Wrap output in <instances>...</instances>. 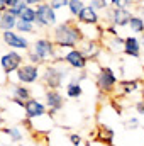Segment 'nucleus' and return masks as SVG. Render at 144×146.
<instances>
[{"mask_svg":"<svg viewBox=\"0 0 144 146\" xmlns=\"http://www.w3.org/2000/svg\"><path fill=\"white\" fill-rule=\"evenodd\" d=\"M114 129L112 127H108V126H100V129H98V136H97V139L100 141V143H104V145H107V146H110V145H114L112 143V139H114Z\"/></svg>","mask_w":144,"mask_h":146,"instance_id":"20","label":"nucleus"},{"mask_svg":"<svg viewBox=\"0 0 144 146\" xmlns=\"http://www.w3.org/2000/svg\"><path fill=\"white\" fill-rule=\"evenodd\" d=\"M27 60L31 61V65H36V66H39V65H44V61L37 56L36 53H32V51H29V53H27Z\"/></svg>","mask_w":144,"mask_h":146,"instance_id":"27","label":"nucleus"},{"mask_svg":"<svg viewBox=\"0 0 144 146\" xmlns=\"http://www.w3.org/2000/svg\"><path fill=\"white\" fill-rule=\"evenodd\" d=\"M2 41H3L9 48H12V51H15V49H24V51H27V49H29V41L24 36H20L17 31L2 33Z\"/></svg>","mask_w":144,"mask_h":146,"instance_id":"9","label":"nucleus"},{"mask_svg":"<svg viewBox=\"0 0 144 146\" xmlns=\"http://www.w3.org/2000/svg\"><path fill=\"white\" fill-rule=\"evenodd\" d=\"M2 124H3V117H2V114H0V127H2Z\"/></svg>","mask_w":144,"mask_h":146,"instance_id":"35","label":"nucleus"},{"mask_svg":"<svg viewBox=\"0 0 144 146\" xmlns=\"http://www.w3.org/2000/svg\"><path fill=\"white\" fill-rule=\"evenodd\" d=\"M10 88H12V100H14L19 107L24 109L26 104L32 99V97H31V95H32L31 90H29L26 85H20V83H15V85H12Z\"/></svg>","mask_w":144,"mask_h":146,"instance_id":"13","label":"nucleus"},{"mask_svg":"<svg viewBox=\"0 0 144 146\" xmlns=\"http://www.w3.org/2000/svg\"><path fill=\"white\" fill-rule=\"evenodd\" d=\"M139 90V80H122L119 82V95H132Z\"/></svg>","mask_w":144,"mask_h":146,"instance_id":"17","label":"nucleus"},{"mask_svg":"<svg viewBox=\"0 0 144 146\" xmlns=\"http://www.w3.org/2000/svg\"><path fill=\"white\" fill-rule=\"evenodd\" d=\"M24 110H26V119H41V117L46 115L48 107H46L44 102H41V100H37V99H31V100L26 104Z\"/></svg>","mask_w":144,"mask_h":146,"instance_id":"12","label":"nucleus"},{"mask_svg":"<svg viewBox=\"0 0 144 146\" xmlns=\"http://www.w3.org/2000/svg\"><path fill=\"white\" fill-rule=\"evenodd\" d=\"M65 76H68V72L54 63V65H48L44 68V73L41 78H42V83L48 87V90H58L63 85Z\"/></svg>","mask_w":144,"mask_h":146,"instance_id":"2","label":"nucleus"},{"mask_svg":"<svg viewBox=\"0 0 144 146\" xmlns=\"http://www.w3.org/2000/svg\"><path fill=\"white\" fill-rule=\"evenodd\" d=\"M141 42H139V37L136 36H129L126 37V42H124V54L131 56V58H139L141 56Z\"/></svg>","mask_w":144,"mask_h":146,"instance_id":"16","label":"nucleus"},{"mask_svg":"<svg viewBox=\"0 0 144 146\" xmlns=\"http://www.w3.org/2000/svg\"><path fill=\"white\" fill-rule=\"evenodd\" d=\"M56 10L49 5V2H41L36 9V26L37 27H51L56 26Z\"/></svg>","mask_w":144,"mask_h":146,"instance_id":"5","label":"nucleus"},{"mask_svg":"<svg viewBox=\"0 0 144 146\" xmlns=\"http://www.w3.org/2000/svg\"><path fill=\"white\" fill-rule=\"evenodd\" d=\"M63 61L73 70H85L88 65V60L83 56L80 49H68L63 56Z\"/></svg>","mask_w":144,"mask_h":146,"instance_id":"10","label":"nucleus"},{"mask_svg":"<svg viewBox=\"0 0 144 146\" xmlns=\"http://www.w3.org/2000/svg\"><path fill=\"white\" fill-rule=\"evenodd\" d=\"M15 31H17L19 34H29V33H34V31H36V24H29V22L19 21Z\"/></svg>","mask_w":144,"mask_h":146,"instance_id":"25","label":"nucleus"},{"mask_svg":"<svg viewBox=\"0 0 144 146\" xmlns=\"http://www.w3.org/2000/svg\"><path fill=\"white\" fill-rule=\"evenodd\" d=\"M110 146H115V145H110Z\"/></svg>","mask_w":144,"mask_h":146,"instance_id":"38","label":"nucleus"},{"mask_svg":"<svg viewBox=\"0 0 144 146\" xmlns=\"http://www.w3.org/2000/svg\"><path fill=\"white\" fill-rule=\"evenodd\" d=\"M108 21L112 22V26L114 27H126V26H129L131 24V21H132V12L129 10V9H126V7H117V9H112V10H108Z\"/></svg>","mask_w":144,"mask_h":146,"instance_id":"8","label":"nucleus"},{"mask_svg":"<svg viewBox=\"0 0 144 146\" xmlns=\"http://www.w3.org/2000/svg\"><path fill=\"white\" fill-rule=\"evenodd\" d=\"M87 146H92V145H87Z\"/></svg>","mask_w":144,"mask_h":146,"instance_id":"39","label":"nucleus"},{"mask_svg":"<svg viewBox=\"0 0 144 146\" xmlns=\"http://www.w3.org/2000/svg\"><path fill=\"white\" fill-rule=\"evenodd\" d=\"M108 3H110V2H107V0H90V5H92L95 10H97V9H104V10H105L108 7Z\"/></svg>","mask_w":144,"mask_h":146,"instance_id":"28","label":"nucleus"},{"mask_svg":"<svg viewBox=\"0 0 144 146\" xmlns=\"http://www.w3.org/2000/svg\"><path fill=\"white\" fill-rule=\"evenodd\" d=\"M2 110H3V109H2V106H0V114H2Z\"/></svg>","mask_w":144,"mask_h":146,"instance_id":"37","label":"nucleus"},{"mask_svg":"<svg viewBox=\"0 0 144 146\" xmlns=\"http://www.w3.org/2000/svg\"><path fill=\"white\" fill-rule=\"evenodd\" d=\"M129 27L132 29V33L134 34H143L144 33V19L143 17H132V21H131V24H129Z\"/></svg>","mask_w":144,"mask_h":146,"instance_id":"24","label":"nucleus"},{"mask_svg":"<svg viewBox=\"0 0 144 146\" xmlns=\"http://www.w3.org/2000/svg\"><path fill=\"white\" fill-rule=\"evenodd\" d=\"M17 22H19V19L14 17L9 10H5L3 15H2V21H0V29H2L3 33H7V31H15Z\"/></svg>","mask_w":144,"mask_h":146,"instance_id":"18","label":"nucleus"},{"mask_svg":"<svg viewBox=\"0 0 144 146\" xmlns=\"http://www.w3.org/2000/svg\"><path fill=\"white\" fill-rule=\"evenodd\" d=\"M85 2H81V0H70V3H68V10H70V14H71L73 17H78L80 15V12L85 9Z\"/></svg>","mask_w":144,"mask_h":146,"instance_id":"23","label":"nucleus"},{"mask_svg":"<svg viewBox=\"0 0 144 146\" xmlns=\"http://www.w3.org/2000/svg\"><path fill=\"white\" fill-rule=\"evenodd\" d=\"M3 131V134H7L9 138H10V141H14V143H19V141H22V138H24V134H22V131L17 127V126H10V127H3L2 129Z\"/></svg>","mask_w":144,"mask_h":146,"instance_id":"21","label":"nucleus"},{"mask_svg":"<svg viewBox=\"0 0 144 146\" xmlns=\"http://www.w3.org/2000/svg\"><path fill=\"white\" fill-rule=\"evenodd\" d=\"M15 76H17V82L20 83V85H31V83H36L37 80L42 76V73L39 72V66L36 65H31V63H24L17 73H15Z\"/></svg>","mask_w":144,"mask_h":146,"instance_id":"6","label":"nucleus"},{"mask_svg":"<svg viewBox=\"0 0 144 146\" xmlns=\"http://www.w3.org/2000/svg\"><path fill=\"white\" fill-rule=\"evenodd\" d=\"M141 94H143V100H144V87L141 88Z\"/></svg>","mask_w":144,"mask_h":146,"instance_id":"36","label":"nucleus"},{"mask_svg":"<svg viewBox=\"0 0 144 146\" xmlns=\"http://www.w3.org/2000/svg\"><path fill=\"white\" fill-rule=\"evenodd\" d=\"M68 3H70V0H51V2H49V5H51L54 10L63 9V7H68Z\"/></svg>","mask_w":144,"mask_h":146,"instance_id":"29","label":"nucleus"},{"mask_svg":"<svg viewBox=\"0 0 144 146\" xmlns=\"http://www.w3.org/2000/svg\"><path fill=\"white\" fill-rule=\"evenodd\" d=\"M70 141H71L73 146H81V143H83V139H81L80 134H71L70 136Z\"/></svg>","mask_w":144,"mask_h":146,"instance_id":"31","label":"nucleus"},{"mask_svg":"<svg viewBox=\"0 0 144 146\" xmlns=\"http://www.w3.org/2000/svg\"><path fill=\"white\" fill-rule=\"evenodd\" d=\"M81 53H83V56L90 61V60H95L98 54H100V44L95 41V39H83V42L80 44V48H78Z\"/></svg>","mask_w":144,"mask_h":146,"instance_id":"14","label":"nucleus"},{"mask_svg":"<svg viewBox=\"0 0 144 146\" xmlns=\"http://www.w3.org/2000/svg\"><path fill=\"white\" fill-rule=\"evenodd\" d=\"M124 42H126V39L115 36V37H112V41L108 42V46H110L112 51H124Z\"/></svg>","mask_w":144,"mask_h":146,"instance_id":"26","label":"nucleus"},{"mask_svg":"<svg viewBox=\"0 0 144 146\" xmlns=\"http://www.w3.org/2000/svg\"><path fill=\"white\" fill-rule=\"evenodd\" d=\"M7 10V5H5V0H0V21H2V15L3 12Z\"/></svg>","mask_w":144,"mask_h":146,"instance_id":"33","label":"nucleus"},{"mask_svg":"<svg viewBox=\"0 0 144 146\" xmlns=\"http://www.w3.org/2000/svg\"><path fill=\"white\" fill-rule=\"evenodd\" d=\"M76 19H78V22H80V24H87V26H97V24H98V21H100V17H98L97 10H95L90 3H87V5H85V9L80 12V15H78Z\"/></svg>","mask_w":144,"mask_h":146,"instance_id":"15","label":"nucleus"},{"mask_svg":"<svg viewBox=\"0 0 144 146\" xmlns=\"http://www.w3.org/2000/svg\"><path fill=\"white\" fill-rule=\"evenodd\" d=\"M24 61V58L17 53V51H9V53H5L2 58H0V66H2V70L5 75H10V73H17V70L24 65L22 63Z\"/></svg>","mask_w":144,"mask_h":146,"instance_id":"7","label":"nucleus"},{"mask_svg":"<svg viewBox=\"0 0 144 146\" xmlns=\"http://www.w3.org/2000/svg\"><path fill=\"white\" fill-rule=\"evenodd\" d=\"M83 31L75 21H65L58 24L53 31V42L56 48H66V49H76L83 42Z\"/></svg>","mask_w":144,"mask_h":146,"instance_id":"1","label":"nucleus"},{"mask_svg":"<svg viewBox=\"0 0 144 146\" xmlns=\"http://www.w3.org/2000/svg\"><path fill=\"white\" fill-rule=\"evenodd\" d=\"M44 102L49 114H56L65 107V99L59 90H46L44 92Z\"/></svg>","mask_w":144,"mask_h":146,"instance_id":"11","label":"nucleus"},{"mask_svg":"<svg viewBox=\"0 0 144 146\" xmlns=\"http://www.w3.org/2000/svg\"><path fill=\"white\" fill-rule=\"evenodd\" d=\"M95 83H97V88L104 94H112L115 90V85H117V75L112 68L108 66H102L98 73H97V78H95Z\"/></svg>","mask_w":144,"mask_h":146,"instance_id":"3","label":"nucleus"},{"mask_svg":"<svg viewBox=\"0 0 144 146\" xmlns=\"http://www.w3.org/2000/svg\"><path fill=\"white\" fill-rule=\"evenodd\" d=\"M56 44L53 42V39L49 37H41L34 42V48L31 49L32 53H36L37 56L46 63L48 60H56L58 61V54H56Z\"/></svg>","mask_w":144,"mask_h":146,"instance_id":"4","label":"nucleus"},{"mask_svg":"<svg viewBox=\"0 0 144 146\" xmlns=\"http://www.w3.org/2000/svg\"><path fill=\"white\" fill-rule=\"evenodd\" d=\"M124 124H126V129H137L139 127V119L137 117H129Z\"/></svg>","mask_w":144,"mask_h":146,"instance_id":"30","label":"nucleus"},{"mask_svg":"<svg viewBox=\"0 0 144 146\" xmlns=\"http://www.w3.org/2000/svg\"><path fill=\"white\" fill-rule=\"evenodd\" d=\"M139 42H141V46H144V34H141V37H139Z\"/></svg>","mask_w":144,"mask_h":146,"instance_id":"34","label":"nucleus"},{"mask_svg":"<svg viewBox=\"0 0 144 146\" xmlns=\"http://www.w3.org/2000/svg\"><path fill=\"white\" fill-rule=\"evenodd\" d=\"M83 94V88H81V83L76 80V78H71L66 85V97L70 99H80Z\"/></svg>","mask_w":144,"mask_h":146,"instance_id":"19","label":"nucleus"},{"mask_svg":"<svg viewBox=\"0 0 144 146\" xmlns=\"http://www.w3.org/2000/svg\"><path fill=\"white\" fill-rule=\"evenodd\" d=\"M134 107H136V110H137V114L144 115V100H143V99H141V100H137Z\"/></svg>","mask_w":144,"mask_h":146,"instance_id":"32","label":"nucleus"},{"mask_svg":"<svg viewBox=\"0 0 144 146\" xmlns=\"http://www.w3.org/2000/svg\"><path fill=\"white\" fill-rule=\"evenodd\" d=\"M19 21L29 22V24H36V9H32V7H29V5H27V7L24 9V12L20 14Z\"/></svg>","mask_w":144,"mask_h":146,"instance_id":"22","label":"nucleus"}]
</instances>
